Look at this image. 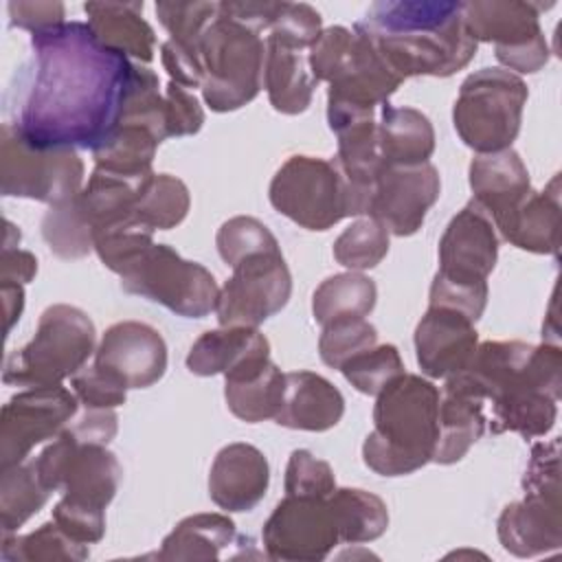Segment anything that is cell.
Here are the masks:
<instances>
[{"label": "cell", "instance_id": "cell-1", "mask_svg": "<svg viewBox=\"0 0 562 562\" xmlns=\"http://www.w3.org/2000/svg\"><path fill=\"white\" fill-rule=\"evenodd\" d=\"M130 72L132 61L103 46L88 22L31 33L9 123L35 147L94 151L119 125Z\"/></svg>", "mask_w": 562, "mask_h": 562}, {"label": "cell", "instance_id": "cell-2", "mask_svg": "<svg viewBox=\"0 0 562 562\" xmlns=\"http://www.w3.org/2000/svg\"><path fill=\"white\" fill-rule=\"evenodd\" d=\"M492 404L490 430L544 437L558 417L562 351L558 342L485 340L463 369Z\"/></svg>", "mask_w": 562, "mask_h": 562}, {"label": "cell", "instance_id": "cell-3", "mask_svg": "<svg viewBox=\"0 0 562 562\" xmlns=\"http://www.w3.org/2000/svg\"><path fill=\"white\" fill-rule=\"evenodd\" d=\"M356 24L402 79L450 77L474 59L479 46L463 22V2L382 0Z\"/></svg>", "mask_w": 562, "mask_h": 562}, {"label": "cell", "instance_id": "cell-4", "mask_svg": "<svg viewBox=\"0 0 562 562\" xmlns=\"http://www.w3.org/2000/svg\"><path fill=\"white\" fill-rule=\"evenodd\" d=\"M439 435V389L415 373H402L375 395L373 430L362 461L380 476H404L432 461Z\"/></svg>", "mask_w": 562, "mask_h": 562}, {"label": "cell", "instance_id": "cell-5", "mask_svg": "<svg viewBox=\"0 0 562 562\" xmlns=\"http://www.w3.org/2000/svg\"><path fill=\"white\" fill-rule=\"evenodd\" d=\"M268 198L274 211L307 231L367 215L371 204V195L356 189L336 160L316 156H290L272 176Z\"/></svg>", "mask_w": 562, "mask_h": 562}, {"label": "cell", "instance_id": "cell-6", "mask_svg": "<svg viewBox=\"0 0 562 562\" xmlns=\"http://www.w3.org/2000/svg\"><path fill=\"white\" fill-rule=\"evenodd\" d=\"M97 351L92 318L68 303H55L40 316L35 336L7 356L2 382L13 386L61 384L83 369Z\"/></svg>", "mask_w": 562, "mask_h": 562}, {"label": "cell", "instance_id": "cell-7", "mask_svg": "<svg viewBox=\"0 0 562 562\" xmlns=\"http://www.w3.org/2000/svg\"><path fill=\"white\" fill-rule=\"evenodd\" d=\"M202 99L213 112H233L250 103L263 79L266 42L252 26L217 11L200 37Z\"/></svg>", "mask_w": 562, "mask_h": 562}, {"label": "cell", "instance_id": "cell-8", "mask_svg": "<svg viewBox=\"0 0 562 562\" xmlns=\"http://www.w3.org/2000/svg\"><path fill=\"white\" fill-rule=\"evenodd\" d=\"M558 441L536 443L522 476L525 498L509 503L496 522L505 551L533 558L562 544V501Z\"/></svg>", "mask_w": 562, "mask_h": 562}, {"label": "cell", "instance_id": "cell-9", "mask_svg": "<svg viewBox=\"0 0 562 562\" xmlns=\"http://www.w3.org/2000/svg\"><path fill=\"white\" fill-rule=\"evenodd\" d=\"M527 97V83L516 72L481 68L463 79L452 105V125L476 154L507 149L520 132Z\"/></svg>", "mask_w": 562, "mask_h": 562}, {"label": "cell", "instance_id": "cell-10", "mask_svg": "<svg viewBox=\"0 0 562 562\" xmlns=\"http://www.w3.org/2000/svg\"><path fill=\"white\" fill-rule=\"evenodd\" d=\"M121 288L167 307L182 318H204L215 312L220 285L211 270L182 259L167 244H151L123 274Z\"/></svg>", "mask_w": 562, "mask_h": 562}, {"label": "cell", "instance_id": "cell-11", "mask_svg": "<svg viewBox=\"0 0 562 562\" xmlns=\"http://www.w3.org/2000/svg\"><path fill=\"white\" fill-rule=\"evenodd\" d=\"M83 187L77 149H44L29 143L11 123L0 130V193L48 206L68 202Z\"/></svg>", "mask_w": 562, "mask_h": 562}, {"label": "cell", "instance_id": "cell-12", "mask_svg": "<svg viewBox=\"0 0 562 562\" xmlns=\"http://www.w3.org/2000/svg\"><path fill=\"white\" fill-rule=\"evenodd\" d=\"M33 468L48 492L64 498L105 509L121 483L123 468L114 452L97 443H79L68 432H59L33 459Z\"/></svg>", "mask_w": 562, "mask_h": 562}, {"label": "cell", "instance_id": "cell-13", "mask_svg": "<svg viewBox=\"0 0 562 562\" xmlns=\"http://www.w3.org/2000/svg\"><path fill=\"white\" fill-rule=\"evenodd\" d=\"M540 11L542 4L536 2L472 0L463 2V22L476 44H494L496 59L509 72L531 75L549 61Z\"/></svg>", "mask_w": 562, "mask_h": 562}, {"label": "cell", "instance_id": "cell-14", "mask_svg": "<svg viewBox=\"0 0 562 562\" xmlns=\"http://www.w3.org/2000/svg\"><path fill=\"white\" fill-rule=\"evenodd\" d=\"M292 294V274L281 255L261 252L239 261L220 288L215 314L220 327H259L281 312Z\"/></svg>", "mask_w": 562, "mask_h": 562}, {"label": "cell", "instance_id": "cell-15", "mask_svg": "<svg viewBox=\"0 0 562 562\" xmlns=\"http://www.w3.org/2000/svg\"><path fill=\"white\" fill-rule=\"evenodd\" d=\"M79 411L77 395L61 386H29L0 413V470L24 463L29 452L55 439Z\"/></svg>", "mask_w": 562, "mask_h": 562}, {"label": "cell", "instance_id": "cell-16", "mask_svg": "<svg viewBox=\"0 0 562 562\" xmlns=\"http://www.w3.org/2000/svg\"><path fill=\"white\" fill-rule=\"evenodd\" d=\"M266 555L283 562H318L340 542L327 498L288 496L261 529Z\"/></svg>", "mask_w": 562, "mask_h": 562}, {"label": "cell", "instance_id": "cell-17", "mask_svg": "<svg viewBox=\"0 0 562 562\" xmlns=\"http://www.w3.org/2000/svg\"><path fill=\"white\" fill-rule=\"evenodd\" d=\"M439 191L441 180L432 162L386 165L373 182L367 215L378 220L391 235L408 237L422 228Z\"/></svg>", "mask_w": 562, "mask_h": 562}, {"label": "cell", "instance_id": "cell-18", "mask_svg": "<svg viewBox=\"0 0 562 562\" xmlns=\"http://www.w3.org/2000/svg\"><path fill=\"white\" fill-rule=\"evenodd\" d=\"M402 77L389 66L371 35L353 24V42L336 75L327 81V110H367L389 103L402 86Z\"/></svg>", "mask_w": 562, "mask_h": 562}, {"label": "cell", "instance_id": "cell-19", "mask_svg": "<svg viewBox=\"0 0 562 562\" xmlns=\"http://www.w3.org/2000/svg\"><path fill=\"white\" fill-rule=\"evenodd\" d=\"M498 259V237L487 213L470 200L439 239L437 274L452 283L483 285Z\"/></svg>", "mask_w": 562, "mask_h": 562}, {"label": "cell", "instance_id": "cell-20", "mask_svg": "<svg viewBox=\"0 0 562 562\" xmlns=\"http://www.w3.org/2000/svg\"><path fill=\"white\" fill-rule=\"evenodd\" d=\"M92 364L127 389H147L167 371V345L156 327L140 321H121L103 331Z\"/></svg>", "mask_w": 562, "mask_h": 562}, {"label": "cell", "instance_id": "cell-21", "mask_svg": "<svg viewBox=\"0 0 562 562\" xmlns=\"http://www.w3.org/2000/svg\"><path fill=\"white\" fill-rule=\"evenodd\" d=\"M413 342L422 373L432 380H446L465 369L479 345V334L461 312L428 305L415 327Z\"/></svg>", "mask_w": 562, "mask_h": 562}, {"label": "cell", "instance_id": "cell-22", "mask_svg": "<svg viewBox=\"0 0 562 562\" xmlns=\"http://www.w3.org/2000/svg\"><path fill=\"white\" fill-rule=\"evenodd\" d=\"M485 397L465 371L448 375L439 393V435L432 461L441 465L461 461L485 432Z\"/></svg>", "mask_w": 562, "mask_h": 562}, {"label": "cell", "instance_id": "cell-23", "mask_svg": "<svg viewBox=\"0 0 562 562\" xmlns=\"http://www.w3.org/2000/svg\"><path fill=\"white\" fill-rule=\"evenodd\" d=\"M270 465L252 443L224 446L209 472V496L224 512H250L268 492Z\"/></svg>", "mask_w": 562, "mask_h": 562}, {"label": "cell", "instance_id": "cell-24", "mask_svg": "<svg viewBox=\"0 0 562 562\" xmlns=\"http://www.w3.org/2000/svg\"><path fill=\"white\" fill-rule=\"evenodd\" d=\"M470 189L472 200L487 213L498 231L522 204L531 191L529 171L512 147L476 154L470 162Z\"/></svg>", "mask_w": 562, "mask_h": 562}, {"label": "cell", "instance_id": "cell-25", "mask_svg": "<svg viewBox=\"0 0 562 562\" xmlns=\"http://www.w3.org/2000/svg\"><path fill=\"white\" fill-rule=\"evenodd\" d=\"M345 413L342 393L314 371L285 373L283 402L274 422L292 430L325 432L334 428Z\"/></svg>", "mask_w": 562, "mask_h": 562}, {"label": "cell", "instance_id": "cell-26", "mask_svg": "<svg viewBox=\"0 0 562 562\" xmlns=\"http://www.w3.org/2000/svg\"><path fill=\"white\" fill-rule=\"evenodd\" d=\"M83 11L103 46L143 64L154 59L156 35L143 20V2H86Z\"/></svg>", "mask_w": 562, "mask_h": 562}, {"label": "cell", "instance_id": "cell-27", "mask_svg": "<svg viewBox=\"0 0 562 562\" xmlns=\"http://www.w3.org/2000/svg\"><path fill=\"white\" fill-rule=\"evenodd\" d=\"M270 356V342L257 327H220L204 331L187 353L193 375H226L257 358Z\"/></svg>", "mask_w": 562, "mask_h": 562}, {"label": "cell", "instance_id": "cell-28", "mask_svg": "<svg viewBox=\"0 0 562 562\" xmlns=\"http://www.w3.org/2000/svg\"><path fill=\"white\" fill-rule=\"evenodd\" d=\"M283 389L285 373L270 358L255 360L248 367L224 375L228 411L246 424L274 419L283 402Z\"/></svg>", "mask_w": 562, "mask_h": 562}, {"label": "cell", "instance_id": "cell-29", "mask_svg": "<svg viewBox=\"0 0 562 562\" xmlns=\"http://www.w3.org/2000/svg\"><path fill=\"white\" fill-rule=\"evenodd\" d=\"M498 233L520 250L555 255L560 246V176H553L544 191H529Z\"/></svg>", "mask_w": 562, "mask_h": 562}, {"label": "cell", "instance_id": "cell-30", "mask_svg": "<svg viewBox=\"0 0 562 562\" xmlns=\"http://www.w3.org/2000/svg\"><path fill=\"white\" fill-rule=\"evenodd\" d=\"M263 88L270 105L281 114H301L310 108L316 79L310 72L303 50L266 37Z\"/></svg>", "mask_w": 562, "mask_h": 562}, {"label": "cell", "instance_id": "cell-31", "mask_svg": "<svg viewBox=\"0 0 562 562\" xmlns=\"http://www.w3.org/2000/svg\"><path fill=\"white\" fill-rule=\"evenodd\" d=\"M378 147L382 165L428 162L435 151V130L426 114L415 108L380 105Z\"/></svg>", "mask_w": 562, "mask_h": 562}, {"label": "cell", "instance_id": "cell-32", "mask_svg": "<svg viewBox=\"0 0 562 562\" xmlns=\"http://www.w3.org/2000/svg\"><path fill=\"white\" fill-rule=\"evenodd\" d=\"M235 522L217 512L182 518L162 540L158 560H217L235 544Z\"/></svg>", "mask_w": 562, "mask_h": 562}, {"label": "cell", "instance_id": "cell-33", "mask_svg": "<svg viewBox=\"0 0 562 562\" xmlns=\"http://www.w3.org/2000/svg\"><path fill=\"white\" fill-rule=\"evenodd\" d=\"M378 288L362 272H340L327 277L312 296L314 321L325 327L342 318H364L373 312Z\"/></svg>", "mask_w": 562, "mask_h": 562}, {"label": "cell", "instance_id": "cell-34", "mask_svg": "<svg viewBox=\"0 0 562 562\" xmlns=\"http://www.w3.org/2000/svg\"><path fill=\"white\" fill-rule=\"evenodd\" d=\"M160 140L143 125L119 123L112 134L92 151L94 167L125 176V178H147L151 176V162Z\"/></svg>", "mask_w": 562, "mask_h": 562}, {"label": "cell", "instance_id": "cell-35", "mask_svg": "<svg viewBox=\"0 0 562 562\" xmlns=\"http://www.w3.org/2000/svg\"><path fill=\"white\" fill-rule=\"evenodd\" d=\"M327 503L331 507L340 542L360 544L378 540L389 527L386 503L360 487H336Z\"/></svg>", "mask_w": 562, "mask_h": 562}, {"label": "cell", "instance_id": "cell-36", "mask_svg": "<svg viewBox=\"0 0 562 562\" xmlns=\"http://www.w3.org/2000/svg\"><path fill=\"white\" fill-rule=\"evenodd\" d=\"M88 544L72 540L55 520L40 525L24 536L2 533L0 558L4 562H55V560H86Z\"/></svg>", "mask_w": 562, "mask_h": 562}, {"label": "cell", "instance_id": "cell-37", "mask_svg": "<svg viewBox=\"0 0 562 562\" xmlns=\"http://www.w3.org/2000/svg\"><path fill=\"white\" fill-rule=\"evenodd\" d=\"M50 492L42 485L33 461L2 470L0 479V525L2 533L18 531L33 514H37Z\"/></svg>", "mask_w": 562, "mask_h": 562}, {"label": "cell", "instance_id": "cell-38", "mask_svg": "<svg viewBox=\"0 0 562 562\" xmlns=\"http://www.w3.org/2000/svg\"><path fill=\"white\" fill-rule=\"evenodd\" d=\"M191 206V195L187 184L171 176V173H154L138 200H136V209H134V217L156 231H169L176 228L189 213Z\"/></svg>", "mask_w": 562, "mask_h": 562}, {"label": "cell", "instance_id": "cell-39", "mask_svg": "<svg viewBox=\"0 0 562 562\" xmlns=\"http://www.w3.org/2000/svg\"><path fill=\"white\" fill-rule=\"evenodd\" d=\"M389 231L373 217H358L334 241V259L351 272L375 268L389 252Z\"/></svg>", "mask_w": 562, "mask_h": 562}, {"label": "cell", "instance_id": "cell-40", "mask_svg": "<svg viewBox=\"0 0 562 562\" xmlns=\"http://www.w3.org/2000/svg\"><path fill=\"white\" fill-rule=\"evenodd\" d=\"M215 246L222 261L231 268L252 255L281 250L270 228L250 215H235L226 220L215 235Z\"/></svg>", "mask_w": 562, "mask_h": 562}, {"label": "cell", "instance_id": "cell-41", "mask_svg": "<svg viewBox=\"0 0 562 562\" xmlns=\"http://www.w3.org/2000/svg\"><path fill=\"white\" fill-rule=\"evenodd\" d=\"M338 371L356 391L375 397L404 373V362L395 345H375L349 358Z\"/></svg>", "mask_w": 562, "mask_h": 562}, {"label": "cell", "instance_id": "cell-42", "mask_svg": "<svg viewBox=\"0 0 562 562\" xmlns=\"http://www.w3.org/2000/svg\"><path fill=\"white\" fill-rule=\"evenodd\" d=\"M154 244V231L136 217L112 226L94 237V252L101 263L119 277Z\"/></svg>", "mask_w": 562, "mask_h": 562}, {"label": "cell", "instance_id": "cell-43", "mask_svg": "<svg viewBox=\"0 0 562 562\" xmlns=\"http://www.w3.org/2000/svg\"><path fill=\"white\" fill-rule=\"evenodd\" d=\"M156 15L173 44L200 53V37L217 15V2L160 0L156 2Z\"/></svg>", "mask_w": 562, "mask_h": 562}, {"label": "cell", "instance_id": "cell-44", "mask_svg": "<svg viewBox=\"0 0 562 562\" xmlns=\"http://www.w3.org/2000/svg\"><path fill=\"white\" fill-rule=\"evenodd\" d=\"M378 345V329L367 318H342L323 327L318 338V356L331 367L340 369L349 358Z\"/></svg>", "mask_w": 562, "mask_h": 562}, {"label": "cell", "instance_id": "cell-45", "mask_svg": "<svg viewBox=\"0 0 562 562\" xmlns=\"http://www.w3.org/2000/svg\"><path fill=\"white\" fill-rule=\"evenodd\" d=\"M323 33L321 13L305 2H279L277 13L268 26V37L296 50H310V46Z\"/></svg>", "mask_w": 562, "mask_h": 562}, {"label": "cell", "instance_id": "cell-46", "mask_svg": "<svg viewBox=\"0 0 562 562\" xmlns=\"http://www.w3.org/2000/svg\"><path fill=\"white\" fill-rule=\"evenodd\" d=\"M285 494L327 498L336 490V476L327 461L314 457L310 450H294L285 468Z\"/></svg>", "mask_w": 562, "mask_h": 562}, {"label": "cell", "instance_id": "cell-47", "mask_svg": "<svg viewBox=\"0 0 562 562\" xmlns=\"http://www.w3.org/2000/svg\"><path fill=\"white\" fill-rule=\"evenodd\" d=\"M70 389L88 408H116L127 400V386L97 364L77 371L70 378Z\"/></svg>", "mask_w": 562, "mask_h": 562}, {"label": "cell", "instance_id": "cell-48", "mask_svg": "<svg viewBox=\"0 0 562 562\" xmlns=\"http://www.w3.org/2000/svg\"><path fill=\"white\" fill-rule=\"evenodd\" d=\"M53 520L77 542L94 544L105 533V509H97L70 498H59L53 507Z\"/></svg>", "mask_w": 562, "mask_h": 562}, {"label": "cell", "instance_id": "cell-49", "mask_svg": "<svg viewBox=\"0 0 562 562\" xmlns=\"http://www.w3.org/2000/svg\"><path fill=\"white\" fill-rule=\"evenodd\" d=\"M353 42V31L347 26H329L323 29L318 40L310 46L307 66L312 77L318 81H329L336 70L340 68L342 59L347 57Z\"/></svg>", "mask_w": 562, "mask_h": 562}, {"label": "cell", "instance_id": "cell-50", "mask_svg": "<svg viewBox=\"0 0 562 562\" xmlns=\"http://www.w3.org/2000/svg\"><path fill=\"white\" fill-rule=\"evenodd\" d=\"M487 294L490 288L487 283L483 285H463V283H452L435 274L430 283V294H428V305L430 307H448L457 310L463 316H468L472 323H476L487 305Z\"/></svg>", "mask_w": 562, "mask_h": 562}, {"label": "cell", "instance_id": "cell-51", "mask_svg": "<svg viewBox=\"0 0 562 562\" xmlns=\"http://www.w3.org/2000/svg\"><path fill=\"white\" fill-rule=\"evenodd\" d=\"M204 110L200 101L180 83L169 81L165 88V127L167 138L191 136L202 130Z\"/></svg>", "mask_w": 562, "mask_h": 562}, {"label": "cell", "instance_id": "cell-52", "mask_svg": "<svg viewBox=\"0 0 562 562\" xmlns=\"http://www.w3.org/2000/svg\"><path fill=\"white\" fill-rule=\"evenodd\" d=\"M119 430V417L114 408H88L75 413V417L66 424L64 432H68L79 443H97L108 446Z\"/></svg>", "mask_w": 562, "mask_h": 562}, {"label": "cell", "instance_id": "cell-53", "mask_svg": "<svg viewBox=\"0 0 562 562\" xmlns=\"http://www.w3.org/2000/svg\"><path fill=\"white\" fill-rule=\"evenodd\" d=\"M160 61L169 72L171 81L180 83L182 88H202L204 70H202L200 53L187 50L173 44L171 40H167L160 44Z\"/></svg>", "mask_w": 562, "mask_h": 562}, {"label": "cell", "instance_id": "cell-54", "mask_svg": "<svg viewBox=\"0 0 562 562\" xmlns=\"http://www.w3.org/2000/svg\"><path fill=\"white\" fill-rule=\"evenodd\" d=\"M11 26L26 29L31 33L64 24L66 9L61 2H9L7 4Z\"/></svg>", "mask_w": 562, "mask_h": 562}, {"label": "cell", "instance_id": "cell-55", "mask_svg": "<svg viewBox=\"0 0 562 562\" xmlns=\"http://www.w3.org/2000/svg\"><path fill=\"white\" fill-rule=\"evenodd\" d=\"M37 272V259L33 252L18 246H2L0 259V283H22L33 281Z\"/></svg>", "mask_w": 562, "mask_h": 562}, {"label": "cell", "instance_id": "cell-56", "mask_svg": "<svg viewBox=\"0 0 562 562\" xmlns=\"http://www.w3.org/2000/svg\"><path fill=\"white\" fill-rule=\"evenodd\" d=\"M2 307H4V331L11 334L13 325L20 321L24 310V285L22 283H0Z\"/></svg>", "mask_w": 562, "mask_h": 562}]
</instances>
